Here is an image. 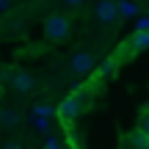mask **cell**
Wrapping results in <instances>:
<instances>
[{"instance_id":"1","label":"cell","mask_w":149,"mask_h":149,"mask_svg":"<svg viewBox=\"0 0 149 149\" xmlns=\"http://www.w3.org/2000/svg\"><path fill=\"white\" fill-rule=\"evenodd\" d=\"M86 102H88V91H80V94L64 97V100H61V105H58V119H61V122H66V124L74 122V119L83 113Z\"/></svg>"},{"instance_id":"2","label":"cell","mask_w":149,"mask_h":149,"mask_svg":"<svg viewBox=\"0 0 149 149\" xmlns=\"http://www.w3.org/2000/svg\"><path fill=\"white\" fill-rule=\"evenodd\" d=\"M44 36L50 39V42H61V39L69 36V19H66L64 14H53L44 19Z\"/></svg>"},{"instance_id":"3","label":"cell","mask_w":149,"mask_h":149,"mask_svg":"<svg viewBox=\"0 0 149 149\" xmlns=\"http://www.w3.org/2000/svg\"><path fill=\"white\" fill-rule=\"evenodd\" d=\"M94 19L102 22V25H113L119 19V0H97Z\"/></svg>"},{"instance_id":"4","label":"cell","mask_w":149,"mask_h":149,"mask_svg":"<svg viewBox=\"0 0 149 149\" xmlns=\"http://www.w3.org/2000/svg\"><path fill=\"white\" fill-rule=\"evenodd\" d=\"M94 55L91 53H74L72 58H69V69L77 74V77H86V74H91L94 72Z\"/></svg>"},{"instance_id":"5","label":"cell","mask_w":149,"mask_h":149,"mask_svg":"<svg viewBox=\"0 0 149 149\" xmlns=\"http://www.w3.org/2000/svg\"><path fill=\"white\" fill-rule=\"evenodd\" d=\"M33 88H36V77H33L31 72H25V69H17L14 80H11V91L22 97V94H31Z\"/></svg>"},{"instance_id":"6","label":"cell","mask_w":149,"mask_h":149,"mask_svg":"<svg viewBox=\"0 0 149 149\" xmlns=\"http://www.w3.org/2000/svg\"><path fill=\"white\" fill-rule=\"evenodd\" d=\"M19 122H22L19 111H14V108H3V111H0V124H3V127H17Z\"/></svg>"},{"instance_id":"7","label":"cell","mask_w":149,"mask_h":149,"mask_svg":"<svg viewBox=\"0 0 149 149\" xmlns=\"http://www.w3.org/2000/svg\"><path fill=\"white\" fill-rule=\"evenodd\" d=\"M130 144H133V149H149V135L135 130V133H130Z\"/></svg>"},{"instance_id":"8","label":"cell","mask_w":149,"mask_h":149,"mask_svg":"<svg viewBox=\"0 0 149 149\" xmlns=\"http://www.w3.org/2000/svg\"><path fill=\"white\" fill-rule=\"evenodd\" d=\"M55 113H58V108H53V105H33L31 116H39V119H50V116H55Z\"/></svg>"},{"instance_id":"9","label":"cell","mask_w":149,"mask_h":149,"mask_svg":"<svg viewBox=\"0 0 149 149\" xmlns=\"http://www.w3.org/2000/svg\"><path fill=\"white\" fill-rule=\"evenodd\" d=\"M130 47H133V53H141V50L149 47V33H135L133 42H130Z\"/></svg>"},{"instance_id":"10","label":"cell","mask_w":149,"mask_h":149,"mask_svg":"<svg viewBox=\"0 0 149 149\" xmlns=\"http://www.w3.org/2000/svg\"><path fill=\"white\" fill-rule=\"evenodd\" d=\"M138 14V6L133 0H119V17H135Z\"/></svg>"},{"instance_id":"11","label":"cell","mask_w":149,"mask_h":149,"mask_svg":"<svg viewBox=\"0 0 149 149\" xmlns=\"http://www.w3.org/2000/svg\"><path fill=\"white\" fill-rule=\"evenodd\" d=\"M113 72H116V58H105V61L100 64V69H97L100 77H111Z\"/></svg>"},{"instance_id":"12","label":"cell","mask_w":149,"mask_h":149,"mask_svg":"<svg viewBox=\"0 0 149 149\" xmlns=\"http://www.w3.org/2000/svg\"><path fill=\"white\" fill-rule=\"evenodd\" d=\"M31 124L39 130V133H47V130H50V119H39V116H31Z\"/></svg>"},{"instance_id":"13","label":"cell","mask_w":149,"mask_h":149,"mask_svg":"<svg viewBox=\"0 0 149 149\" xmlns=\"http://www.w3.org/2000/svg\"><path fill=\"white\" fill-rule=\"evenodd\" d=\"M135 33H149V17H138L135 19Z\"/></svg>"},{"instance_id":"14","label":"cell","mask_w":149,"mask_h":149,"mask_svg":"<svg viewBox=\"0 0 149 149\" xmlns=\"http://www.w3.org/2000/svg\"><path fill=\"white\" fill-rule=\"evenodd\" d=\"M138 130L149 135V108H146V113H144V116H141V122H138Z\"/></svg>"},{"instance_id":"15","label":"cell","mask_w":149,"mask_h":149,"mask_svg":"<svg viewBox=\"0 0 149 149\" xmlns=\"http://www.w3.org/2000/svg\"><path fill=\"white\" fill-rule=\"evenodd\" d=\"M86 0H64V6H69V8H80Z\"/></svg>"},{"instance_id":"16","label":"cell","mask_w":149,"mask_h":149,"mask_svg":"<svg viewBox=\"0 0 149 149\" xmlns=\"http://www.w3.org/2000/svg\"><path fill=\"white\" fill-rule=\"evenodd\" d=\"M3 149H22V144H19V141H6Z\"/></svg>"},{"instance_id":"17","label":"cell","mask_w":149,"mask_h":149,"mask_svg":"<svg viewBox=\"0 0 149 149\" xmlns=\"http://www.w3.org/2000/svg\"><path fill=\"white\" fill-rule=\"evenodd\" d=\"M44 149H61V144L55 138H47V146H44Z\"/></svg>"},{"instance_id":"18","label":"cell","mask_w":149,"mask_h":149,"mask_svg":"<svg viewBox=\"0 0 149 149\" xmlns=\"http://www.w3.org/2000/svg\"><path fill=\"white\" fill-rule=\"evenodd\" d=\"M8 6H11V0H0V11H8Z\"/></svg>"},{"instance_id":"19","label":"cell","mask_w":149,"mask_h":149,"mask_svg":"<svg viewBox=\"0 0 149 149\" xmlns=\"http://www.w3.org/2000/svg\"><path fill=\"white\" fill-rule=\"evenodd\" d=\"M74 149H83V146H74Z\"/></svg>"}]
</instances>
